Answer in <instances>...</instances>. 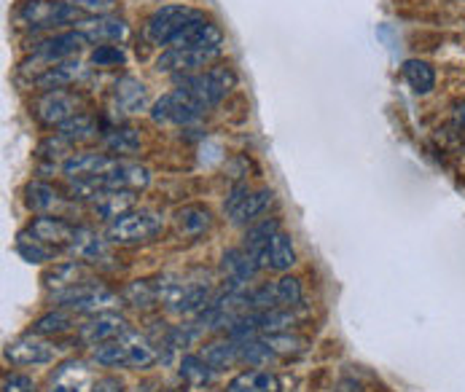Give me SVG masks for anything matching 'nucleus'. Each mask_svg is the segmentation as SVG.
<instances>
[{
    "mask_svg": "<svg viewBox=\"0 0 465 392\" xmlns=\"http://www.w3.org/2000/svg\"><path fill=\"white\" fill-rule=\"evenodd\" d=\"M237 83V75L229 65H215L200 70V73H192V75H178L175 78V86L183 89L194 103H200L204 111L215 108Z\"/></svg>",
    "mask_w": 465,
    "mask_h": 392,
    "instance_id": "obj_1",
    "label": "nucleus"
},
{
    "mask_svg": "<svg viewBox=\"0 0 465 392\" xmlns=\"http://www.w3.org/2000/svg\"><path fill=\"white\" fill-rule=\"evenodd\" d=\"M200 16H204L200 8H192V5H183V3H173V5H162L156 8L148 19H145V27H143V35L148 44L153 46H170L192 22H197Z\"/></svg>",
    "mask_w": 465,
    "mask_h": 392,
    "instance_id": "obj_2",
    "label": "nucleus"
},
{
    "mask_svg": "<svg viewBox=\"0 0 465 392\" xmlns=\"http://www.w3.org/2000/svg\"><path fill=\"white\" fill-rule=\"evenodd\" d=\"M52 301L67 309V312H75V315H100V312H111L122 304V296L114 293L111 288L105 285H97V282H81V285H73L67 290H57L52 296Z\"/></svg>",
    "mask_w": 465,
    "mask_h": 392,
    "instance_id": "obj_3",
    "label": "nucleus"
},
{
    "mask_svg": "<svg viewBox=\"0 0 465 392\" xmlns=\"http://www.w3.org/2000/svg\"><path fill=\"white\" fill-rule=\"evenodd\" d=\"M22 27H65L84 19V11L70 0H22L14 11Z\"/></svg>",
    "mask_w": 465,
    "mask_h": 392,
    "instance_id": "obj_4",
    "label": "nucleus"
},
{
    "mask_svg": "<svg viewBox=\"0 0 465 392\" xmlns=\"http://www.w3.org/2000/svg\"><path fill=\"white\" fill-rule=\"evenodd\" d=\"M164 231V215L156 210H130L114 223H108L105 237L108 242L116 245H137V242H151Z\"/></svg>",
    "mask_w": 465,
    "mask_h": 392,
    "instance_id": "obj_5",
    "label": "nucleus"
},
{
    "mask_svg": "<svg viewBox=\"0 0 465 392\" xmlns=\"http://www.w3.org/2000/svg\"><path fill=\"white\" fill-rule=\"evenodd\" d=\"M213 299L210 288L178 279H156V301L173 315H200Z\"/></svg>",
    "mask_w": 465,
    "mask_h": 392,
    "instance_id": "obj_6",
    "label": "nucleus"
},
{
    "mask_svg": "<svg viewBox=\"0 0 465 392\" xmlns=\"http://www.w3.org/2000/svg\"><path fill=\"white\" fill-rule=\"evenodd\" d=\"M274 204V191L272 189H248V186H237L232 189L226 201H223V212L234 226H253L256 220H262V215L269 212V207Z\"/></svg>",
    "mask_w": 465,
    "mask_h": 392,
    "instance_id": "obj_7",
    "label": "nucleus"
},
{
    "mask_svg": "<svg viewBox=\"0 0 465 392\" xmlns=\"http://www.w3.org/2000/svg\"><path fill=\"white\" fill-rule=\"evenodd\" d=\"M204 116V108L200 103H194L183 89H173L167 94H162L153 105H151V119L156 124H173V127H189L194 122H200Z\"/></svg>",
    "mask_w": 465,
    "mask_h": 392,
    "instance_id": "obj_8",
    "label": "nucleus"
},
{
    "mask_svg": "<svg viewBox=\"0 0 465 392\" xmlns=\"http://www.w3.org/2000/svg\"><path fill=\"white\" fill-rule=\"evenodd\" d=\"M304 301L302 282L296 277H280L269 285L251 290V312L266 309H296Z\"/></svg>",
    "mask_w": 465,
    "mask_h": 392,
    "instance_id": "obj_9",
    "label": "nucleus"
},
{
    "mask_svg": "<svg viewBox=\"0 0 465 392\" xmlns=\"http://www.w3.org/2000/svg\"><path fill=\"white\" fill-rule=\"evenodd\" d=\"M100 196L108 194V191H143V189H148V183H151V170L148 167H143V164H137V162H124V159H116V164L105 172V175H100V178H92L89 181Z\"/></svg>",
    "mask_w": 465,
    "mask_h": 392,
    "instance_id": "obj_10",
    "label": "nucleus"
},
{
    "mask_svg": "<svg viewBox=\"0 0 465 392\" xmlns=\"http://www.w3.org/2000/svg\"><path fill=\"white\" fill-rule=\"evenodd\" d=\"M223 49H164L156 60V70L173 78L192 75L204 67H213L221 60Z\"/></svg>",
    "mask_w": 465,
    "mask_h": 392,
    "instance_id": "obj_11",
    "label": "nucleus"
},
{
    "mask_svg": "<svg viewBox=\"0 0 465 392\" xmlns=\"http://www.w3.org/2000/svg\"><path fill=\"white\" fill-rule=\"evenodd\" d=\"M3 355L11 366H46V363H54L57 347L38 333H27V336L8 341Z\"/></svg>",
    "mask_w": 465,
    "mask_h": 392,
    "instance_id": "obj_12",
    "label": "nucleus"
},
{
    "mask_svg": "<svg viewBox=\"0 0 465 392\" xmlns=\"http://www.w3.org/2000/svg\"><path fill=\"white\" fill-rule=\"evenodd\" d=\"M78 108H81L78 94H73L67 89H54V92H44L35 100L33 113L44 127H60V124H65L67 119H73L75 113H81Z\"/></svg>",
    "mask_w": 465,
    "mask_h": 392,
    "instance_id": "obj_13",
    "label": "nucleus"
},
{
    "mask_svg": "<svg viewBox=\"0 0 465 392\" xmlns=\"http://www.w3.org/2000/svg\"><path fill=\"white\" fill-rule=\"evenodd\" d=\"M86 46H92V44L86 41L84 33H78V30H65V33H54V35L38 41V44L33 46V57H35L38 63H44V65H52V63H63V60L75 57V54H78L81 49H86Z\"/></svg>",
    "mask_w": 465,
    "mask_h": 392,
    "instance_id": "obj_14",
    "label": "nucleus"
},
{
    "mask_svg": "<svg viewBox=\"0 0 465 392\" xmlns=\"http://www.w3.org/2000/svg\"><path fill=\"white\" fill-rule=\"evenodd\" d=\"M73 30L84 33L86 41L92 46H103V44H122L130 33V24L122 16L105 14V16H92V19H81L73 24Z\"/></svg>",
    "mask_w": 465,
    "mask_h": 392,
    "instance_id": "obj_15",
    "label": "nucleus"
},
{
    "mask_svg": "<svg viewBox=\"0 0 465 392\" xmlns=\"http://www.w3.org/2000/svg\"><path fill=\"white\" fill-rule=\"evenodd\" d=\"M119 156L111 153H100V151H81V153H70L63 162V175L67 181H92L105 175Z\"/></svg>",
    "mask_w": 465,
    "mask_h": 392,
    "instance_id": "obj_16",
    "label": "nucleus"
},
{
    "mask_svg": "<svg viewBox=\"0 0 465 392\" xmlns=\"http://www.w3.org/2000/svg\"><path fill=\"white\" fill-rule=\"evenodd\" d=\"M127 330H130V328H127V320L111 309V312L89 315V320L78 326V338H81L84 344H89V347H100V344H105V341H114V338L124 336Z\"/></svg>",
    "mask_w": 465,
    "mask_h": 392,
    "instance_id": "obj_17",
    "label": "nucleus"
},
{
    "mask_svg": "<svg viewBox=\"0 0 465 392\" xmlns=\"http://www.w3.org/2000/svg\"><path fill=\"white\" fill-rule=\"evenodd\" d=\"M27 234H30L33 240L44 242V245L52 248V250H57V248H65L67 250L70 242H73L75 226L67 223L65 218H57V215H38V218L30 223Z\"/></svg>",
    "mask_w": 465,
    "mask_h": 392,
    "instance_id": "obj_18",
    "label": "nucleus"
},
{
    "mask_svg": "<svg viewBox=\"0 0 465 392\" xmlns=\"http://www.w3.org/2000/svg\"><path fill=\"white\" fill-rule=\"evenodd\" d=\"M86 73L84 63L78 57H70L63 63H52V65L41 67V73L33 78V86L35 89H44V92H54V89H67L73 86L75 81H81Z\"/></svg>",
    "mask_w": 465,
    "mask_h": 392,
    "instance_id": "obj_19",
    "label": "nucleus"
},
{
    "mask_svg": "<svg viewBox=\"0 0 465 392\" xmlns=\"http://www.w3.org/2000/svg\"><path fill=\"white\" fill-rule=\"evenodd\" d=\"M114 103L122 113H143L151 111L148 86L137 81L134 75H122L114 86Z\"/></svg>",
    "mask_w": 465,
    "mask_h": 392,
    "instance_id": "obj_20",
    "label": "nucleus"
},
{
    "mask_svg": "<svg viewBox=\"0 0 465 392\" xmlns=\"http://www.w3.org/2000/svg\"><path fill=\"white\" fill-rule=\"evenodd\" d=\"M67 253L84 263L100 261V259L108 256V237L97 234L89 226H75V234H73V242H70Z\"/></svg>",
    "mask_w": 465,
    "mask_h": 392,
    "instance_id": "obj_21",
    "label": "nucleus"
},
{
    "mask_svg": "<svg viewBox=\"0 0 465 392\" xmlns=\"http://www.w3.org/2000/svg\"><path fill=\"white\" fill-rule=\"evenodd\" d=\"M92 374L89 368L81 363V360H67L63 363L54 374H52V382H49V390L46 392H92Z\"/></svg>",
    "mask_w": 465,
    "mask_h": 392,
    "instance_id": "obj_22",
    "label": "nucleus"
},
{
    "mask_svg": "<svg viewBox=\"0 0 465 392\" xmlns=\"http://www.w3.org/2000/svg\"><path fill=\"white\" fill-rule=\"evenodd\" d=\"M221 271H223L229 285H242L245 288L262 271V266L253 261V256L245 248H232L221 259Z\"/></svg>",
    "mask_w": 465,
    "mask_h": 392,
    "instance_id": "obj_23",
    "label": "nucleus"
},
{
    "mask_svg": "<svg viewBox=\"0 0 465 392\" xmlns=\"http://www.w3.org/2000/svg\"><path fill=\"white\" fill-rule=\"evenodd\" d=\"M277 231H280V220H277V218H262V220H256L253 226H248V231H245L242 248L253 256V261L259 263L262 269H264L266 261V245H269V240H272Z\"/></svg>",
    "mask_w": 465,
    "mask_h": 392,
    "instance_id": "obj_24",
    "label": "nucleus"
},
{
    "mask_svg": "<svg viewBox=\"0 0 465 392\" xmlns=\"http://www.w3.org/2000/svg\"><path fill=\"white\" fill-rule=\"evenodd\" d=\"M173 223L181 237H200L213 226V212L204 204H186V207L175 210Z\"/></svg>",
    "mask_w": 465,
    "mask_h": 392,
    "instance_id": "obj_25",
    "label": "nucleus"
},
{
    "mask_svg": "<svg viewBox=\"0 0 465 392\" xmlns=\"http://www.w3.org/2000/svg\"><path fill=\"white\" fill-rule=\"evenodd\" d=\"M226 392H282V385L277 374L266 368H248L226 385Z\"/></svg>",
    "mask_w": 465,
    "mask_h": 392,
    "instance_id": "obj_26",
    "label": "nucleus"
},
{
    "mask_svg": "<svg viewBox=\"0 0 465 392\" xmlns=\"http://www.w3.org/2000/svg\"><path fill=\"white\" fill-rule=\"evenodd\" d=\"M293 263H296L293 240H291L288 231L280 229V231L269 240V245H266L264 269H272V271H288V269H293Z\"/></svg>",
    "mask_w": 465,
    "mask_h": 392,
    "instance_id": "obj_27",
    "label": "nucleus"
},
{
    "mask_svg": "<svg viewBox=\"0 0 465 392\" xmlns=\"http://www.w3.org/2000/svg\"><path fill=\"white\" fill-rule=\"evenodd\" d=\"M81 282H86V263L84 261L54 263L52 269L44 271V285L52 288L54 293L57 290H67L73 285H81Z\"/></svg>",
    "mask_w": 465,
    "mask_h": 392,
    "instance_id": "obj_28",
    "label": "nucleus"
},
{
    "mask_svg": "<svg viewBox=\"0 0 465 392\" xmlns=\"http://www.w3.org/2000/svg\"><path fill=\"white\" fill-rule=\"evenodd\" d=\"M122 341H124V347H127V358H130V368L134 371H143V368H151L156 360H159V352H156V347L143 336V333H137V330H127L124 336H122Z\"/></svg>",
    "mask_w": 465,
    "mask_h": 392,
    "instance_id": "obj_29",
    "label": "nucleus"
},
{
    "mask_svg": "<svg viewBox=\"0 0 465 392\" xmlns=\"http://www.w3.org/2000/svg\"><path fill=\"white\" fill-rule=\"evenodd\" d=\"M63 196L54 186L44 183V181H30L25 186V204L33 210V212H41V215H52L57 207H60Z\"/></svg>",
    "mask_w": 465,
    "mask_h": 392,
    "instance_id": "obj_30",
    "label": "nucleus"
},
{
    "mask_svg": "<svg viewBox=\"0 0 465 392\" xmlns=\"http://www.w3.org/2000/svg\"><path fill=\"white\" fill-rule=\"evenodd\" d=\"M57 134L65 140L67 145H81V142H89L100 134V127L94 122V116L89 113H75L73 119H67L65 124L57 127Z\"/></svg>",
    "mask_w": 465,
    "mask_h": 392,
    "instance_id": "obj_31",
    "label": "nucleus"
},
{
    "mask_svg": "<svg viewBox=\"0 0 465 392\" xmlns=\"http://www.w3.org/2000/svg\"><path fill=\"white\" fill-rule=\"evenodd\" d=\"M401 73H403V81L409 83V89L414 94H430L436 89V70L425 60H406Z\"/></svg>",
    "mask_w": 465,
    "mask_h": 392,
    "instance_id": "obj_32",
    "label": "nucleus"
},
{
    "mask_svg": "<svg viewBox=\"0 0 465 392\" xmlns=\"http://www.w3.org/2000/svg\"><path fill=\"white\" fill-rule=\"evenodd\" d=\"M202 358L207 360V366L218 374L223 368H232L240 363V355H237V341L234 338H223V341H210L204 344V349L200 352Z\"/></svg>",
    "mask_w": 465,
    "mask_h": 392,
    "instance_id": "obj_33",
    "label": "nucleus"
},
{
    "mask_svg": "<svg viewBox=\"0 0 465 392\" xmlns=\"http://www.w3.org/2000/svg\"><path fill=\"white\" fill-rule=\"evenodd\" d=\"M130 210H134L133 191H108L94 201V215L108 220V223H114L116 218H122Z\"/></svg>",
    "mask_w": 465,
    "mask_h": 392,
    "instance_id": "obj_34",
    "label": "nucleus"
},
{
    "mask_svg": "<svg viewBox=\"0 0 465 392\" xmlns=\"http://www.w3.org/2000/svg\"><path fill=\"white\" fill-rule=\"evenodd\" d=\"M92 360L97 366H103V368H130V358H127V347H124L122 336L94 347L92 349Z\"/></svg>",
    "mask_w": 465,
    "mask_h": 392,
    "instance_id": "obj_35",
    "label": "nucleus"
},
{
    "mask_svg": "<svg viewBox=\"0 0 465 392\" xmlns=\"http://www.w3.org/2000/svg\"><path fill=\"white\" fill-rule=\"evenodd\" d=\"M215 377V371L207 366V360L202 355H183L181 360V379L192 387H204L210 385Z\"/></svg>",
    "mask_w": 465,
    "mask_h": 392,
    "instance_id": "obj_36",
    "label": "nucleus"
},
{
    "mask_svg": "<svg viewBox=\"0 0 465 392\" xmlns=\"http://www.w3.org/2000/svg\"><path fill=\"white\" fill-rule=\"evenodd\" d=\"M105 148L116 156H130L134 151H140V132L133 127H116V130L105 132Z\"/></svg>",
    "mask_w": 465,
    "mask_h": 392,
    "instance_id": "obj_37",
    "label": "nucleus"
},
{
    "mask_svg": "<svg viewBox=\"0 0 465 392\" xmlns=\"http://www.w3.org/2000/svg\"><path fill=\"white\" fill-rule=\"evenodd\" d=\"M70 328H73L70 312L67 309H54V312L41 315L33 323V333H38V336H60V333H67Z\"/></svg>",
    "mask_w": 465,
    "mask_h": 392,
    "instance_id": "obj_38",
    "label": "nucleus"
},
{
    "mask_svg": "<svg viewBox=\"0 0 465 392\" xmlns=\"http://www.w3.org/2000/svg\"><path fill=\"white\" fill-rule=\"evenodd\" d=\"M124 299L133 304V307H151V304H159L156 301V282L151 279H134L124 288Z\"/></svg>",
    "mask_w": 465,
    "mask_h": 392,
    "instance_id": "obj_39",
    "label": "nucleus"
},
{
    "mask_svg": "<svg viewBox=\"0 0 465 392\" xmlns=\"http://www.w3.org/2000/svg\"><path fill=\"white\" fill-rule=\"evenodd\" d=\"M202 330H204V328H202L200 323H181V326L170 328L167 344H164V347H170V349H186V347H192L194 341H200Z\"/></svg>",
    "mask_w": 465,
    "mask_h": 392,
    "instance_id": "obj_40",
    "label": "nucleus"
},
{
    "mask_svg": "<svg viewBox=\"0 0 465 392\" xmlns=\"http://www.w3.org/2000/svg\"><path fill=\"white\" fill-rule=\"evenodd\" d=\"M16 253L30 263H46L52 261V248H46L44 242L33 240L30 234H19V242H16Z\"/></svg>",
    "mask_w": 465,
    "mask_h": 392,
    "instance_id": "obj_41",
    "label": "nucleus"
},
{
    "mask_svg": "<svg viewBox=\"0 0 465 392\" xmlns=\"http://www.w3.org/2000/svg\"><path fill=\"white\" fill-rule=\"evenodd\" d=\"M92 65L97 67H119L127 63V54L119 44H103V46H94L92 49Z\"/></svg>",
    "mask_w": 465,
    "mask_h": 392,
    "instance_id": "obj_42",
    "label": "nucleus"
},
{
    "mask_svg": "<svg viewBox=\"0 0 465 392\" xmlns=\"http://www.w3.org/2000/svg\"><path fill=\"white\" fill-rule=\"evenodd\" d=\"M266 344L272 347V352H285V355H291V352H302L304 349V338H299V336H291L288 330L285 333H269V336H262Z\"/></svg>",
    "mask_w": 465,
    "mask_h": 392,
    "instance_id": "obj_43",
    "label": "nucleus"
},
{
    "mask_svg": "<svg viewBox=\"0 0 465 392\" xmlns=\"http://www.w3.org/2000/svg\"><path fill=\"white\" fill-rule=\"evenodd\" d=\"M73 5H78L84 14H92V16H105L116 8L119 0H70Z\"/></svg>",
    "mask_w": 465,
    "mask_h": 392,
    "instance_id": "obj_44",
    "label": "nucleus"
},
{
    "mask_svg": "<svg viewBox=\"0 0 465 392\" xmlns=\"http://www.w3.org/2000/svg\"><path fill=\"white\" fill-rule=\"evenodd\" d=\"M0 392H35V385L25 374H5Z\"/></svg>",
    "mask_w": 465,
    "mask_h": 392,
    "instance_id": "obj_45",
    "label": "nucleus"
},
{
    "mask_svg": "<svg viewBox=\"0 0 465 392\" xmlns=\"http://www.w3.org/2000/svg\"><path fill=\"white\" fill-rule=\"evenodd\" d=\"M92 392H124V390H122V385H119V382H114V379H103V382H97V385H94V390Z\"/></svg>",
    "mask_w": 465,
    "mask_h": 392,
    "instance_id": "obj_46",
    "label": "nucleus"
},
{
    "mask_svg": "<svg viewBox=\"0 0 465 392\" xmlns=\"http://www.w3.org/2000/svg\"><path fill=\"white\" fill-rule=\"evenodd\" d=\"M455 122H458V124H460V127L465 130V103H463V105H458V108H455Z\"/></svg>",
    "mask_w": 465,
    "mask_h": 392,
    "instance_id": "obj_47",
    "label": "nucleus"
}]
</instances>
